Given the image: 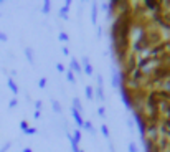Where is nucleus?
Segmentation results:
<instances>
[{"instance_id": "obj_1", "label": "nucleus", "mask_w": 170, "mask_h": 152, "mask_svg": "<svg viewBox=\"0 0 170 152\" xmlns=\"http://www.w3.org/2000/svg\"><path fill=\"white\" fill-rule=\"evenodd\" d=\"M84 73H88V74H91L92 73V66H91V63L88 61V58H84Z\"/></svg>"}, {"instance_id": "obj_2", "label": "nucleus", "mask_w": 170, "mask_h": 152, "mask_svg": "<svg viewBox=\"0 0 170 152\" xmlns=\"http://www.w3.org/2000/svg\"><path fill=\"white\" fill-rule=\"evenodd\" d=\"M73 116H75V119H76V122L81 126L83 124V119H81V116H79V111L78 109H73Z\"/></svg>"}, {"instance_id": "obj_3", "label": "nucleus", "mask_w": 170, "mask_h": 152, "mask_svg": "<svg viewBox=\"0 0 170 152\" xmlns=\"http://www.w3.org/2000/svg\"><path fill=\"white\" fill-rule=\"evenodd\" d=\"M71 66L75 68L73 71H81V66H79V63H78L76 60H71Z\"/></svg>"}, {"instance_id": "obj_4", "label": "nucleus", "mask_w": 170, "mask_h": 152, "mask_svg": "<svg viewBox=\"0 0 170 152\" xmlns=\"http://www.w3.org/2000/svg\"><path fill=\"white\" fill-rule=\"evenodd\" d=\"M86 98L88 99L92 98V88H89V86H86Z\"/></svg>"}, {"instance_id": "obj_5", "label": "nucleus", "mask_w": 170, "mask_h": 152, "mask_svg": "<svg viewBox=\"0 0 170 152\" xmlns=\"http://www.w3.org/2000/svg\"><path fill=\"white\" fill-rule=\"evenodd\" d=\"M101 131H103V134L106 136V137H109V129H107V126L103 124V126H101Z\"/></svg>"}, {"instance_id": "obj_6", "label": "nucleus", "mask_w": 170, "mask_h": 152, "mask_svg": "<svg viewBox=\"0 0 170 152\" xmlns=\"http://www.w3.org/2000/svg\"><path fill=\"white\" fill-rule=\"evenodd\" d=\"M129 151H131V152H137V147H135L134 142H131V144H129Z\"/></svg>"}, {"instance_id": "obj_7", "label": "nucleus", "mask_w": 170, "mask_h": 152, "mask_svg": "<svg viewBox=\"0 0 170 152\" xmlns=\"http://www.w3.org/2000/svg\"><path fill=\"white\" fill-rule=\"evenodd\" d=\"M96 10H98V7L94 5V7H92V22H94V23H96Z\"/></svg>"}, {"instance_id": "obj_8", "label": "nucleus", "mask_w": 170, "mask_h": 152, "mask_svg": "<svg viewBox=\"0 0 170 152\" xmlns=\"http://www.w3.org/2000/svg\"><path fill=\"white\" fill-rule=\"evenodd\" d=\"M48 10H50V2H45V7H43V12L46 13Z\"/></svg>"}, {"instance_id": "obj_9", "label": "nucleus", "mask_w": 170, "mask_h": 152, "mask_svg": "<svg viewBox=\"0 0 170 152\" xmlns=\"http://www.w3.org/2000/svg\"><path fill=\"white\" fill-rule=\"evenodd\" d=\"M68 79H69L71 83H75V76H73V73H71V71L68 73Z\"/></svg>"}, {"instance_id": "obj_10", "label": "nucleus", "mask_w": 170, "mask_h": 152, "mask_svg": "<svg viewBox=\"0 0 170 152\" xmlns=\"http://www.w3.org/2000/svg\"><path fill=\"white\" fill-rule=\"evenodd\" d=\"M46 86V79L43 78V79H40V88H45Z\"/></svg>"}, {"instance_id": "obj_11", "label": "nucleus", "mask_w": 170, "mask_h": 152, "mask_svg": "<svg viewBox=\"0 0 170 152\" xmlns=\"http://www.w3.org/2000/svg\"><path fill=\"white\" fill-rule=\"evenodd\" d=\"M60 38L64 40V42H68V35H66V33H60Z\"/></svg>"}, {"instance_id": "obj_12", "label": "nucleus", "mask_w": 170, "mask_h": 152, "mask_svg": "<svg viewBox=\"0 0 170 152\" xmlns=\"http://www.w3.org/2000/svg\"><path fill=\"white\" fill-rule=\"evenodd\" d=\"M84 128H86V129H89V131L92 132V126H91V122H86V124H84Z\"/></svg>"}, {"instance_id": "obj_13", "label": "nucleus", "mask_w": 170, "mask_h": 152, "mask_svg": "<svg viewBox=\"0 0 170 152\" xmlns=\"http://www.w3.org/2000/svg\"><path fill=\"white\" fill-rule=\"evenodd\" d=\"M53 106H55V111H60V104H58L56 101H53Z\"/></svg>"}, {"instance_id": "obj_14", "label": "nucleus", "mask_w": 170, "mask_h": 152, "mask_svg": "<svg viewBox=\"0 0 170 152\" xmlns=\"http://www.w3.org/2000/svg\"><path fill=\"white\" fill-rule=\"evenodd\" d=\"M56 68H58V71H61V73H63V71H64V68L61 66V65H56Z\"/></svg>"}, {"instance_id": "obj_15", "label": "nucleus", "mask_w": 170, "mask_h": 152, "mask_svg": "<svg viewBox=\"0 0 170 152\" xmlns=\"http://www.w3.org/2000/svg\"><path fill=\"white\" fill-rule=\"evenodd\" d=\"M98 113H99L101 116H104V108H99V111H98Z\"/></svg>"}]
</instances>
